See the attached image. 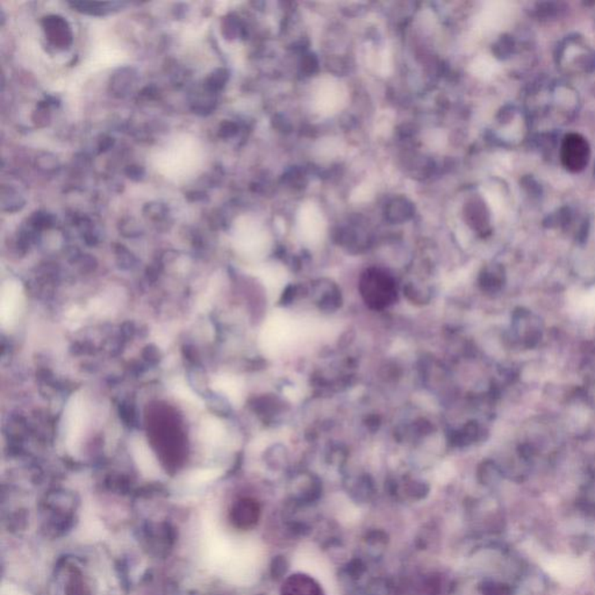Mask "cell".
Instances as JSON below:
<instances>
[{
  "label": "cell",
  "instance_id": "cell-3",
  "mask_svg": "<svg viewBox=\"0 0 595 595\" xmlns=\"http://www.w3.org/2000/svg\"><path fill=\"white\" fill-rule=\"evenodd\" d=\"M590 160V145L579 134H569L561 145V162L565 168L579 172L586 168Z\"/></svg>",
  "mask_w": 595,
  "mask_h": 595
},
{
  "label": "cell",
  "instance_id": "cell-4",
  "mask_svg": "<svg viewBox=\"0 0 595 595\" xmlns=\"http://www.w3.org/2000/svg\"><path fill=\"white\" fill-rule=\"evenodd\" d=\"M3 595H27L23 594L19 590H16V587H12V586H8V587L3 588Z\"/></svg>",
  "mask_w": 595,
  "mask_h": 595
},
{
  "label": "cell",
  "instance_id": "cell-1",
  "mask_svg": "<svg viewBox=\"0 0 595 595\" xmlns=\"http://www.w3.org/2000/svg\"><path fill=\"white\" fill-rule=\"evenodd\" d=\"M204 559L207 569L234 584H248L255 576V548L227 534L215 523L206 522Z\"/></svg>",
  "mask_w": 595,
  "mask_h": 595
},
{
  "label": "cell",
  "instance_id": "cell-2",
  "mask_svg": "<svg viewBox=\"0 0 595 595\" xmlns=\"http://www.w3.org/2000/svg\"><path fill=\"white\" fill-rule=\"evenodd\" d=\"M361 292L367 304L382 308L392 304L397 295L394 282L389 276L378 270H369L361 280Z\"/></svg>",
  "mask_w": 595,
  "mask_h": 595
}]
</instances>
